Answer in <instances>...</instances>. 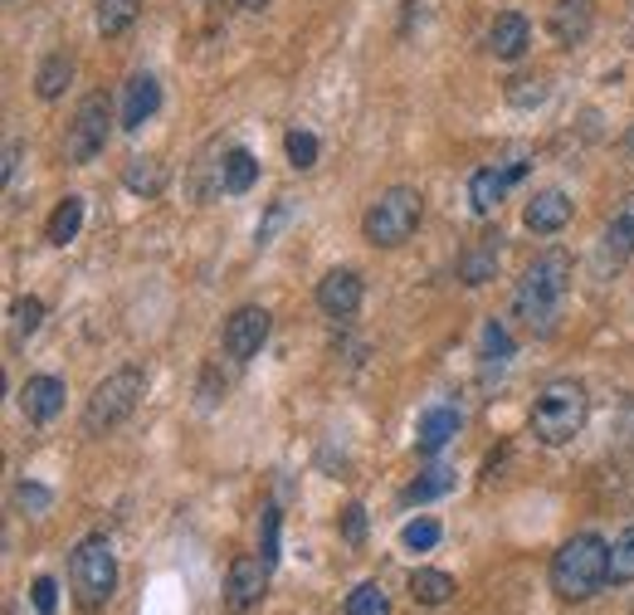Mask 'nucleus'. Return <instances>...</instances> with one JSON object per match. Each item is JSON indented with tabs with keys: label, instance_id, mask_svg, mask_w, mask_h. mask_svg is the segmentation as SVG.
Masks as SVG:
<instances>
[{
	"label": "nucleus",
	"instance_id": "1",
	"mask_svg": "<svg viewBox=\"0 0 634 615\" xmlns=\"http://www.w3.org/2000/svg\"><path fill=\"white\" fill-rule=\"evenodd\" d=\"M571 294V255L566 249H547L527 264L523 284L513 294V318L533 332H552L557 328V312Z\"/></svg>",
	"mask_w": 634,
	"mask_h": 615
},
{
	"label": "nucleus",
	"instance_id": "2",
	"mask_svg": "<svg viewBox=\"0 0 634 615\" xmlns=\"http://www.w3.org/2000/svg\"><path fill=\"white\" fill-rule=\"evenodd\" d=\"M610 581V547L606 537L581 533L552 557V591L561 601H590Z\"/></svg>",
	"mask_w": 634,
	"mask_h": 615
},
{
	"label": "nucleus",
	"instance_id": "3",
	"mask_svg": "<svg viewBox=\"0 0 634 615\" xmlns=\"http://www.w3.org/2000/svg\"><path fill=\"white\" fill-rule=\"evenodd\" d=\"M586 411H590L586 386L571 381V377H561V381H552L542 395H537V405H533V435L542 445L576 440L581 425H586Z\"/></svg>",
	"mask_w": 634,
	"mask_h": 615
},
{
	"label": "nucleus",
	"instance_id": "4",
	"mask_svg": "<svg viewBox=\"0 0 634 615\" xmlns=\"http://www.w3.org/2000/svg\"><path fill=\"white\" fill-rule=\"evenodd\" d=\"M420 215H424L420 191H410V186H391V191H381L376 201L367 205V215H361V235H367L376 249H396L420 230Z\"/></svg>",
	"mask_w": 634,
	"mask_h": 615
},
{
	"label": "nucleus",
	"instance_id": "5",
	"mask_svg": "<svg viewBox=\"0 0 634 615\" xmlns=\"http://www.w3.org/2000/svg\"><path fill=\"white\" fill-rule=\"evenodd\" d=\"M142 391H147V377H142L137 367H118L108 381L93 386L88 411H83V430L103 435V430H112V425H122L132 411H137Z\"/></svg>",
	"mask_w": 634,
	"mask_h": 615
},
{
	"label": "nucleus",
	"instance_id": "6",
	"mask_svg": "<svg viewBox=\"0 0 634 615\" xmlns=\"http://www.w3.org/2000/svg\"><path fill=\"white\" fill-rule=\"evenodd\" d=\"M69 581H74L79 601L83 606H103V601L112 596V587H118V557H112V542L103 533L83 537L74 547V561H69Z\"/></svg>",
	"mask_w": 634,
	"mask_h": 615
},
{
	"label": "nucleus",
	"instance_id": "7",
	"mask_svg": "<svg viewBox=\"0 0 634 615\" xmlns=\"http://www.w3.org/2000/svg\"><path fill=\"white\" fill-rule=\"evenodd\" d=\"M108 122H112V103L108 93H88V98L79 103L74 122H69V138H64V152L74 166H88L93 156L108 147Z\"/></svg>",
	"mask_w": 634,
	"mask_h": 615
},
{
	"label": "nucleus",
	"instance_id": "8",
	"mask_svg": "<svg viewBox=\"0 0 634 615\" xmlns=\"http://www.w3.org/2000/svg\"><path fill=\"white\" fill-rule=\"evenodd\" d=\"M268 571L274 567L264 557H235L230 577H225V611H235V615L254 611L268 591Z\"/></svg>",
	"mask_w": 634,
	"mask_h": 615
},
{
	"label": "nucleus",
	"instance_id": "9",
	"mask_svg": "<svg viewBox=\"0 0 634 615\" xmlns=\"http://www.w3.org/2000/svg\"><path fill=\"white\" fill-rule=\"evenodd\" d=\"M268 328H274V318H268V308H239L225 318V352H230L235 362H249L259 347L268 342Z\"/></svg>",
	"mask_w": 634,
	"mask_h": 615
},
{
	"label": "nucleus",
	"instance_id": "10",
	"mask_svg": "<svg viewBox=\"0 0 634 615\" xmlns=\"http://www.w3.org/2000/svg\"><path fill=\"white\" fill-rule=\"evenodd\" d=\"M527 176V162H513V166H478L474 181H469V201L478 215H498L507 201V191H513V181H523Z\"/></svg>",
	"mask_w": 634,
	"mask_h": 615
},
{
	"label": "nucleus",
	"instance_id": "11",
	"mask_svg": "<svg viewBox=\"0 0 634 615\" xmlns=\"http://www.w3.org/2000/svg\"><path fill=\"white\" fill-rule=\"evenodd\" d=\"M596 29V0H557L552 5V39L566 49L586 45Z\"/></svg>",
	"mask_w": 634,
	"mask_h": 615
},
{
	"label": "nucleus",
	"instance_id": "12",
	"mask_svg": "<svg viewBox=\"0 0 634 615\" xmlns=\"http://www.w3.org/2000/svg\"><path fill=\"white\" fill-rule=\"evenodd\" d=\"M527 45H533V25L523 10H498V20L488 25V49L498 59H523Z\"/></svg>",
	"mask_w": 634,
	"mask_h": 615
},
{
	"label": "nucleus",
	"instance_id": "13",
	"mask_svg": "<svg viewBox=\"0 0 634 615\" xmlns=\"http://www.w3.org/2000/svg\"><path fill=\"white\" fill-rule=\"evenodd\" d=\"M523 225L533 235H557L571 225V196L566 191H537L523 211Z\"/></svg>",
	"mask_w": 634,
	"mask_h": 615
},
{
	"label": "nucleus",
	"instance_id": "14",
	"mask_svg": "<svg viewBox=\"0 0 634 615\" xmlns=\"http://www.w3.org/2000/svg\"><path fill=\"white\" fill-rule=\"evenodd\" d=\"M318 304L327 318H351V312L361 308V279L351 274V269H332L318 284Z\"/></svg>",
	"mask_w": 634,
	"mask_h": 615
},
{
	"label": "nucleus",
	"instance_id": "15",
	"mask_svg": "<svg viewBox=\"0 0 634 615\" xmlns=\"http://www.w3.org/2000/svg\"><path fill=\"white\" fill-rule=\"evenodd\" d=\"M20 405H25V415L35 425L55 421V415L64 411V381L59 377H29L25 386H20Z\"/></svg>",
	"mask_w": 634,
	"mask_h": 615
},
{
	"label": "nucleus",
	"instance_id": "16",
	"mask_svg": "<svg viewBox=\"0 0 634 615\" xmlns=\"http://www.w3.org/2000/svg\"><path fill=\"white\" fill-rule=\"evenodd\" d=\"M600 255H606V264H625V259L634 255V191L615 205V215L606 221V235H600Z\"/></svg>",
	"mask_w": 634,
	"mask_h": 615
},
{
	"label": "nucleus",
	"instance_id": "17",
	"mask_svg": "<svg viewBox=\"0 0 634 615\" xmlns=\"http://www.w3.org/2000/svg\"><path fill=\"white\" fill-rule=\"evenodd\" d=\"M157 108H162V83L152 74H132L128 79V103H122V128L137 132Z\"/></svg>",
	"mask_w": 634,
	"mask_h": 615
},
{
	"label": "nucleus",
	"instance_id": "18",
	"mask_svg": "<svg viewBox=\"0 0 634 615\" xmlns=\"http://www.w3.org/2000/svg\"><path fill=\"white\" fill-rule=\"evenodd\" d=\"M459 435V411L454 405H434V411L420 415V435H415V450L420 454H440L444 445Z\"/></svg>",
	"mask_w": 634,
	"mask_h": 615
},
{
	"label": "nucleus",
	"instance_id": "19",
	"mask_svg": "<svg viewBox=\"0 0 634 615\" xmlns=\"http://www.w3.org/2000/svg\"><path fill=\"white\" fill-rule=\"evenodd\" d=\"M498 259H503V245H498L493 235L478 239L469 255L459 259V279H464V284H474V288L488 284V279H498Z\"/></svg>",
	"mask_w": 634,
	"mask_h": 615
},
{
	"label": "nucleus",
	"instance_id": "20",
	"mask_svg": "<svg viewBox=\"0 0 634 615\" xmlns=\"http://www.w3.org/2000/svg\"><path fill=\"white\" fill-rule=\"evenodd\" d=\"M220 181H225V196H244L249 186L259 181V162H254V152H244V147H230V152H225V162H220Z\"/></svg>",
	"mask_w": 634,
	"mask_h": 615
},
{
	"label": "nucleus",
	"instance_id": "21",
	"mask_svg": "<svg viewBox=\"0 0 634 615\" xmlns=\"http://www.w3.org/2000/svg\"><path fill=\"white\" fill-rule=\"evenodd\" d=\"M142 5H147V0H98V29H103L108 39L128 35V29L137 25Z\"/></svg>",
	"mask_w": 634,
	"mask_h": 615
},
{
	"label": "nucleus",
	"instance_id": "22",
	"mask_svg": "<svg viewBox=\"0 0 634 615\" xmlns=\"http://www.w3.org/2000/svg\"><path fill=\"white\" fill-rule=\"evenodd\" d=\"M410 596L420 601V606H444V601L454 596V577H450V571L420 567V571L410 577Z\"/></svg>",
	"mask_w": 634,
	"mask_h": 615
},
{
	"label": "nucleus",
	"instance_id": "23",
	"mask_svg": "<svg viewBox=\"0 0 634 615\" xmlns=\"http://www.w3.org/2000/svg\"><path fill=\"white\" fill-rule=\"evenodd\" d=\"M69 79H74V59H69V55H49L45 64H39V74H35V93L45 103H55L59 93L69 88Z\"/></svg>",
	"mask_w": 634,
	"mask_h": 615
},
{
	"label": "nucleus",
	"instance_id": "24",
	"mask_svg": "<svg viewBox=\"0 0 634 615\" xmlns=\"http://www.w3.org/2000/svg\"><path fill=\"white\" fill-rule=\"evenodd\" d=\"M83 230V196H64V201L55 205V215H49V245H69Z\"/></svg>",
	"mask_w": 634,
	"mask_h": 615
},
{
	"label": "nucleus",
	"instance_id": "25",
	"mask_svg": "<svg viewBox=\"0 0 634 615\" xmlns=\"http://www.w3.org/2000/svg\"><path fill=\"white\" fill-rule=\"evenodd\" d=\"M483 377H493V371H503L507 367V357H513V338H507V328L503 322H488L483 328Z\"/></svg>",
	"mask_w": 634,
	"mask_h": 615
},
{
	"label": "nucleus",
	"instance_id": "26",
	"mask_svg": "<svg viewBox=\"0 0 634 615\" xmlns=\"http://www.w3.org/2000/svg\"><path fill=\"white\" fill-rule=\"evenodd\" d=\"M454 488V469H444V464H434V469H424L420 478H415L410 488H405V504H430V498H440V494H450Z\"/></svg>",
	"mask_w": 634,
	"mask_h": 615
},
{
	"label": "nucleus",
	"instance_id": "27",
	"mask_svg": "<svg viewBox=\"0 0 634 615\" xmlns=\"http://www.w3.org/2000/svg\"><path fill=\"white\" fill-rule=\"evenodd\" d=\"M122 186H128L132 196H157L162 191V162H152V156H137V162L122 172Z\"/></svg>",
	"mask_w": 634,
	"mask_h": 615
},
{
	"label": "nucleus",
	"instance_id": "28",
	"mask_svg": "<svg viewBox=\"0 0 634 615\" xmlns=\"http://www.w3.org/2000/svg\"><path fill=\"white\" fill-rule=\"evenodd\" d=\"M39 322H45V304H39V298H15V308H10V328H15V342L35 338Z\"/></svg>",
	"mask_w": 634,
	"mask_h": 615
},
{
	"label": "nucleus",
	"instance_id": "29",
	"mask_svg": "<svg viewBox=\"0 0 634 615\" xmlns=\"http://www.w3.org/2000/svg\"><path fill=\"white\" fill-rule=\"evenodd\" d=\"M347 615H391V601L376 581H361L357 591L347 596Z\"/></svg>",
	"mask_w": 634,
	"mask_h": 615
},
{
	"label": "nucleus",
	"instance_id": "30",
	"mask_svg": "<svg viewBox=\"0 0 634 615\" xmlns=\"http://www.w3.org/2000/svg\"><path fill=\"white\" fill-rule=\"evenodd\" d=\"M610 581L615 587H630L634 581V528L625 537H615V547H610Z\"/></svg>",
	"mask_w": 634,
	"mask_h": 615
},
{
	"label": "nucleus",
	"instance_id": "31",
	"mask_svg": "<svg viewBox=\"0 0 634 615\" xmlns=\"http://www.w3.org/2000/svg\"><path fill=\"white\" fill-rule=\"evenodd\" d=\"M278 508L274 504H264V518H259V557L268 561V567H278Z\"/></svg>",
	"mask_w": 634,
	"mask_h": 615
},
{
	"label": "nucleus",
	"instance_id": "32",
	"mask_svg": "<svg viewBox=\"0 0 634 615\" xmlns=\"http://www.w3.org/2000/svg\"><path fill=\"white\" fill-rule=\"evenodd\" d=\"M284 147H288V166H298V172H308V166H318V138H313V132H303V128H298V132H288V142H284Z\"/></svg>",
	"mask_w": 634,
	"mask_h": 615
},
{
	"label": "nucleus",
	"instance_id": "33",
	"mask_svg": "<svg viewBox=\"0 0 634 615\" xmlns=\"http://www.w3.org/2000/svg\"><path fill=\"white\" fill-rule=\"evenodd\" d=\"M400 542H405V552H430L440 542V523L434 518H415V523H405Z\"/></svg>",
	"mask_w": 634,
	"mask_h": 615
},
{
	"label": "nucleus",
	"instance_id": "34",
	"mask_svg": "<svg viewBox=\"0 0 634 615\" xmlns=\"http://www.w3.org/2000/svg\"><path fill=\"white\" fill-rule=\"evenodd\" d=\"M29 601H35L39 615H55V611H59V587H55V577H35V587H29Z\"/></svg>",
	"mask_w": 634,
	"mask_h": 615
},
{
	"label": "nucleus",
	"instance_id": "35",
	"mask_svg": "<svg viewBox=\"0 0 634 615\" xmlns=\"http://www.w3.org/2000/svg\"><path fill=\"white\" fill-rule=\"evenodd\" d=\"M342 537H347L351 547L367 542V508H361V504H347V513H342Z\"/></svg>",
	"mask_w": 634,
	"mask_h": 615
},
{
	"label": "nucleus",
	"instance_id": "36",
	"mask_svg": "<svg viewBox=\"0 0 634 615\" xmlns=\"http://www.w3.org/2000/svg\"><path fill=\"white\" fill-rule=\"evenodd\" d=\"M507 98L513 103H542L547 98V79H513V88H507Z\"/></svg>",
	"mask_w": 634,
	"mask_h": 615
},
{
	"label": "nucleus",
	"instance_id": "37",
	"mask_svg": "<svg viewBox=\"0 0 634 615\" xmlns=\"http://www.w3.org/2000/svg\"><path fill=\"white\" fill-rule=\"evenodd\" d=\"M288 215H294V205H288V201H274V211H268V221L259 225V245H268V239L278 235V225H284Z\"/></svg>",
	"mask_w": 634,
	"mask_h": 615
},
{
	"label": "nucleus",
	"instance_id": "38",
	"mask_svg": "<svg viewBox=\"0 0 634 615\" xmlns=\"http://www.w3.org/2000/svg\"><path fill=\"white\" fill-rule=\"evenodd\" d=\"M20 508H29V513H45V508H49V488L20 484Z\"/></svg>",
	"mask_w": 634,
	"mask_h": 615
},
{
	"label": "nucleus",
	"instance_id": "39",
	"mask_svg": "<svg viewBox=\"0 0 634 615\" xmlns=\"http://www.w3.org/2000/svg\"><path fill=\"white\" fill-rule=\"evenodd\" d=\"M239 5H244V10H254V15H259V10H264L268 0H239Z\"/></svg>",
	"mask_w": 634,
	"mask_h": 615
},
{
	"label": "nucleus",
	"instance_id": "40",
	"mask_svg": "<svg viewBox=\"0 0 634 615\" xmlns=\"http://www.w3.org/2000/svg\"><path fill=\"white\" fill-rule=\"evenodd\" d=\"M630 156H634V132H630Z\"/></svg>",
	"mask_w": 634,
	"mask_h": 615
}]
</instances>
